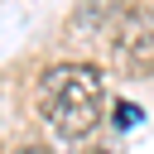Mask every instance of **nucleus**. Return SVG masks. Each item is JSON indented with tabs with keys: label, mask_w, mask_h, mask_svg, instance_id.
Masks as SVG:
<instances>
[{
	"label": "nucleus",
	"mask_w": 154,
	"mask_h": 154,
	"mask_svg": "<svg viewBox=\"0 0 154 154\" xmlns=\"http://www.w3.org/2000/svg\"><path fill=\"white\" fill-rule=\"evenodd\" d=\"M34 101H38V116L48 120V130L58 140H82L96 130V120L106 111V82L87 63H58L38 77Z\"/></svg>",
	"instance_id": "nucleus-1"
},
{
	"label": "nucleus",
	"mask_w": 154,
	"mask_h": 154,
	"mask_svg": "<svg viewBox=\"0 0 154 154\" xmlns=\"http://www.w3.org/2000/svg\"><path fill=\"white\" fill-rule=\"evenodd\" d=\"M111 58L120 72H149L154 67V29L144 10H125L111 29Z\"/></svg>",
	"instance_id": "nucleus-2"
},
{
	"label": "nucleus",
	"mask_w": 154,
	"mask_h": 154,
	"mask_svg": "<svg viewBox=\"0 0 154 154\" xmlns=\"http://www.w3.org/2000/svg\"><path fill=\"white\" fill-rule=\"evenodd\" d=\"M116 125H140V106L120 101V106H116Z\"/></svg>",
	"instance_id": "nucleus-3"
},
{
	"label": "nucleus",
	"mask_w": 154,
	"mask_h": 154,
	"mask_svg": "<svg viewBox=\"0 0 154 154\" xmlns=\"http://www.w3.org/2000/svg\"><path fill=\"white\" fill-rule=\"evenodd\" d=\"M14 154H48V149H43V144H19Z\"/></svg>",
	"instance_id": "nucleus-4"
},
{
	"label": "nucleus",
	"mask_w": 154,
	"mask_h": 154,
	"mask_svg": "<svg viewBox=\"0 0 154 154\" xmlns=\"http://www.w3.org/2000/svg\"><path fill=\"white\" fill-rule=\"evenodd\" d=\"M87 154H120L116 144H96V149H87Z\"/></svg>",
	"instance_id": "nucleus-5"
}]
</instances>
